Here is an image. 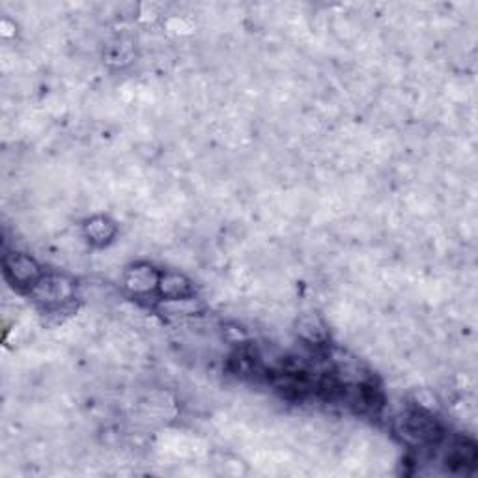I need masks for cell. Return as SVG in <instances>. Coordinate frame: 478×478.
Here are the masks:
<instances>
[{"label":"cell","mask_w":478,"mask_h":478,"mask_svg":"<svg viewBox=\"0 0 478 478\" xmlns=\"http://www.w3.org/2000/svg\"><path fill=\"white\" fill-rule=\"evenodd\" d=\"M159 286H161L163 295H167V298L180 299L191 293L189 282L183 277H180V275H167V277L159 280Z\"/></svg>","instance_id":"3"},{"label":"cell","mask_w":478,"mask_h":478,"mask_svg":"<svg viewBox=\"0 0 478 478\" xmlns=\"http://www.w3.org/2000/svg\"><path fill=\"white\" fill-rule=\"evenodd\" d=\"M155 284H159V279L152 268H137L131 273V279H128V286L137 293L150 292Z\"/></svg>","instance_id":"2"},{"label":"cell","mask_w":478,"mask_h":478,"mask_svg":"<svg viewBox=\"0 0 478 478\" xmlns=\"http://www.w3.org/2000/svg\"><path fill=\"white\" fill-rule=\"evenodd\" d=\"M403 433L417 443H430L441 435V430L432 417L415 411L403 419Z\"/></svg>","instance_id":"1"}]
</instances>
